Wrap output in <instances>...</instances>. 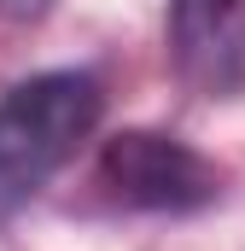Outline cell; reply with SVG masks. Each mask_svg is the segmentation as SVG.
Here are the masks:
<instances>
[{
	"label": "cell",
	"mask_w": 245,
	"mask_h": 251,
	"mask_svg": "<svg viewBox=\"0 0 245 251\" xmlns=\"http://www.w3.org/2000/svg\"><path fill=\"white\" fill-rule=\"evenodd\" d=\"M99 117L105 88L94 70H41L0 94V222H12L82 152Z\"/></svg>",
	"instance_id": "obj_1"
},
{
	"label": "cell",
	"mask_w": 245,
	"mask_h": 251,
	"mask_svg": "<svg viewBox=\"0 0 245 251\" xmlns=\"http://www.w3.org/2000/svg\"><path fill=\"white\" fill-rule=\"evenodd\" d=\"M99 193L140 216H193L228 193V170L164 128H122L99 146Z\"/></svg>",
	"instance_id": "obj_2"
},
{
	"label": "cell",
	"mask_w": 245,
	"mask_h": 251,
	"mask_svg": "<svg viewBox=\"0 0 245 251\" xmlns=\"http://www.w3.org/2000/svg\"><path fill=\"white\" fill-rule=\"evenodd\" d=\"M170 59L193 94H245V0H170Z\"/></svg>",
	"instance_id": "obj_3"
},
{
	"label": "cell",
	"mask_w": 245,
	"mask_h": 251,
	"mask_svg": "<svg viewBox=\"0 0 245 251\" xmlns=\"http://www.w3.org/2000/svg\"><path fill=\"white\" fill-rule=\"evenodd\" d=\"M47 6H53V0H0V12H6V18H24V24H29V18H41Z\"/></svg>",
	"instance_id": "obj_4"
}]
</instances>
